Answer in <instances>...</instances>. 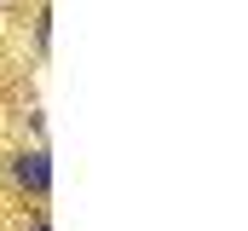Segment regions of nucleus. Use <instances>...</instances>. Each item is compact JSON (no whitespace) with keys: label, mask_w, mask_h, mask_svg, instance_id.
I'll use <instances>...</instances> for the list:
<instances>
[{"label":"nucleus","mask_w":248,"mask_h":231,"mask_svg":"<svg viewBox=\"0 0 248 231\" xmlns=\"http://www.w3.org/2000/svg\"><path fill=\"white\" fill-rule=\"evenodd\" d=\"M12 179H17L29 197H46V191H52V156H46V145L17 150V156H12Z\"/></svg>","instance_id":"1"},{"label":"nucleus","mask_w":248,"mask_h":231,"mask_svg":"<svg viewBox=\"0 0 248 231\" xmlns=\"http://www.w3.org/2000/svg\"><path fill=\"white\" fill-rule=\"evenodd\" d=\"M29 231H52V220H46V214H35V226H29Z\"/></svg>","instance_id":"3"},{"label":"nucleus","mask_w":248,"mask_h":231,"mask_svg":"<svg viewBox=\"0 0 248 231\" xmlns=\"http://www.w3.org/2000/svg\"><path fill=\"white\" fill-rule=\"evenodd\" d=\"M35 47H41V52H46V47H52V17H46V12H41V17H35Z\"/></svg>","instance_id":"2"}]
</instances>
